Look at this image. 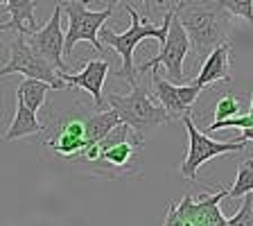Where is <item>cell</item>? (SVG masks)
Instances as JSON below:
<instances>
[{
	"label": "cell",
	"mask_w": 253,
	"mask_h": 226,
	"mask_svg": "<svg viewBox=\"0 0 253 226\" xmlns=\"http://www.w3.org/2000/svg\"><path fill=\"white\" fill-rule=\"evenodd\" d=\"M181 122L188 129L190 136V147H188V156L181 163V177H185L188 181L197 179V172L204 163H208L211 158L221 156V154H231V152H242L247 147V140H235V142H224V140H212L211 136H206L204 132L197 129V125L192 122V116H183Z\"/></svg>",
	"instance_id": "52a82bcc"
},
{
	"label": "cell",
	"mask_w": 253,
	"mask_h": 226,
	"mask_svg": "<svg viewBox=\"0 0 253 226\" xmlns=\"http://www.w3.org/2000/svg\"><path fill=\"white\" fill-rule=\"evenodd\" d=\"M47 90H54L47 82H41V79H34V77H25L21 84H18V89H16V100H21L23 104H27L32 111L39 113V109L45 104Z\"/></svg>",
	"instance_id": "e0dca14e"
},
{
	"label": "cell",
	"mask_w": 253,
	"mask_h": 226,
	"mask_svg": "<svg viewBox=\"0 0 253 226\" xmlns=\"http://www.w3.org/2000/svg\"><path fill=\"white\" fill-rule=\"evenodd\" d=\"M82 63H84L82 73H66V70H61L59 77L68 86H79V89H84L86 93H90L95 109L102 111L106 104L104 95H102V89H104V79L111 70V61L95 59V61H82Z\"/></svg>",
	"instance_id": "7c38bea8"
},
{
	"label": "cell",
	"mask_w": 253,
	"mask_h": 226,
	"mask_svg": "<svg viewBox=\"0 0 253 226\" xmlns=\"http://www.w3.org/2000/svg\"><path fill=\"white\" fill-rule=\"evenodd\" d=\"M125 11L129 14V18H131V25L126 27V32L118 34V32L109 30V27H102L100 30V41H102L104 47L106 45L113 47V50L122 57V68L116 73V77L126 79L129 86H133V84H138L136 82V70H133V50H136V45L140 41H145V39H158L161 43L165 41L168 30H169V21H172V14H174V7L165 11L163 25H156V23H149L147 18H140L138 11L129 5H125Z\"/></svg>",
	"instance_id": "7a4b0ae2"
},
{
	"label": "cell",
	"mask_w": 253,
	"mask_h": 226,
	"mask_svg": "<svg viewBox=\"0 0 253 226\" xmlns=\"http://www.w3.org/2000/svg\"><path fill=\"white\" fill-rule=\"evenodd\" d=\"M104 100H109V106L118 111L120 120L125 122V125L131 127L140 138L152 134L156 127L169 122L168 111H165L161 104H156V102L149 97L147 89L140 84H133L131 90L125 95L109 93Z\"/></svg>",
	"instance_id": "277c9868"
},
{
	"label": "cell",
	"mask_w": 253,
	"mask_h": 226,
	"mask_svg": "<svg viewBox=\"0 0 253 226\" xmlns=\"http://www.w3.org/2000/svg\"><path fill=\"white\" fill-rule=\"evenodd\" d=\"M140 149L142 138L129 125L120 122L116 129H111L104 140H100V156L88 170L104 177H125L129 172H138Z\"/></svg>",
	"instance_id": "3957f363"
},
{
	"label": "cell",
	"mask_w": 253,
	"mask_h": 226,
	"mask_svg": "<svg viewBox=\"0 0 253 226\" xmlns=\"http://www.w3.org/2000/svg\"><path fill=\"white\" fill-rule=\"evenodd\" d=\"M11 73H21V75H25V77H34V79H41V82H47L54 90H63L68 86L59 77V70L54 68L52 63L47 61V59H43L41 54L27 43L25 34H18V39L9 45V59H7V63L0 68V77L11 75Z\"/></svg>",
	"instance_id": "8992f818"
},
{
	"label": "cell",
	"mask_w": 253,
	"mask_h": 226,
	"mask_svg": "<svg viewBox=\"0 0 253 226\" xmlns=\"http://www.w3.org/2000/svg\"><path fill=\"white\" fill-rule=\"evenodd\" d=\"M34 0H7V11H9V21L0 23V32L5 30H18V34L30 37L32 32L39 30L37 14H34Z\"/></svg>",
	"instance_id": "5bb4252c"
},
{
	"label": "cell",
	"mask_w": 253,
	"mask_h": 226,
	"mask_svg": "<svg viewBox=\"0 0 253 226\" xmlns=\"http://www.w3.org/2000/svg\"><path fill=\"white\" fill-rule=\"evenodd\" d=\"M161 45H163L161 52H158L154 59H149V61L140 63L138 70H140V73H147V70H158L163 66L168 77H169V82H179V84L188 82L183 75V61H185V54H188V50H190V39H188L185 27L181 25V21L176 18V9H174L172 21H169L168 37H165V41L161 43Z\"/></svg>",
	"instance_id": "ba28073f"
},
{
	"label": "cell",
	"mask_w": 253,
	"mask_h": 226,
	"mask_svg": "<svg viewBox=\"0 0 253 226\" xmlns=\"http://www.w3.org/2000/svg\"><path fill=\"white\" fill-rule=\"evenodd\" d=\"M61 11H63L61 5H57L54 14L50 16V21L30 34V45L43 59H47L52 63L59 73L66 70V63H63V41H66V34L61 30Z\"/></svg>",
	"instance_id": "8fae6325"
},
{
	"label": "cell",
	"mask_w": 253,
	"mask_h": 226,
	"mask_svg": "<svg viewBox=\"0 0 253 226\" xmlns=\"http://www.w3.org/2000/svg\"><path fill=\"white\" fill-rule=\"evenodd\" d=\"M118 2H120V0H109V2H106V7H111V9H113V7L118 5ZM142 2H145V18H152V14H154V2H156V0H142Z\"/></svg>",
	"instance_id": "603a6c76"
},
{
	"label": "cell",
	"mask_w": 253,
	"mask_h": 226,
	"mask_svg": "<svg viewBox=\"0 0 253 226\" xmlns=\"http://www.w3.org/2000/svg\"><path fill=\"white\" fill-rule=\"evenodd\" d=\"M120 122L122 120L116 109H102L97 113H88L86 116V138H88V142L104 140L111 129H116Z\"/></svg>",
	"instance_id": "2e32d148"
},
{
	"label": "cell",
	"mask_w": 253,
	"mask_h": 226,
	"mask_svg": "<svg viewBox=\"0 0 253 226\" xmlns=\"http://www.w3.org/2000/svg\"><path fill=\"white\" fill-rule=\"evenodd\" d=\"M174 9L197 57H206L217 45L231 41L233 14L221 5V0H190L179 2Z\"/></svg>",
	"instance_id": "6da1fadb"
},
{
	"label": "cell",
	"mask_w": 253,
	"mask_h": 226,
	"mask_svg": "<svg viewBox=\"0 0 253 226\" xmlns=\"http://www.w3.org/2000/svg\"><path fill=\"white\" fill-rule=\"evenodd\" d=\"M219 82H231V41L221 43L206 54L199 75L192 79V84L201 86V89L219 84Z\"/></svg>",
	"instance_id": "4fadbf2b"
},
{
	"label": "cell",
	"mask_w": 253,
	"mask_h": 226,
	"mask_svg": "<svg viewBox=\"0 0 253 226\" xmlns=\"http://www.w3.org/2000/svg\"><path fill=\"white\" fill-rule=\"evenodd\" d=\"M240 109H242L240 97H237V95H233V93H228V95H224V97H219V100H217L215 118H217V120H224V118L240 116Z\"/></svg>",
	"instance_id": "d6986e66"
},
{
	"label": "cell",
	"mask_w": 253,
	"mask_h": 226,
	"mask_svg": "<svg viewBox=\"0 0 253 226\" xmlns=\"http://www.w3.org/2000/svg\"><path fill=\"white\" fill-rule=\"evenodd\" d=\"M152 84H154V93H156L158 104L168 111L169 120L188 116L192 106L197 104L199 95L204 93V89L197 84H172L169 79H163L158 70H152Z\"/></svg>",
	"instance_id": "30bf717a"
},
{
	"label": "cell",
	"mask_w": 253,
	"mask_h": 226,
	"mask_svg": "<svg viewBox=\"0 0 253 226\" xmlns=\"http://www.w3.org/2000/svg\"><path fill=\"white\" fill-rule=\"evenodd\" d=\"M221 5L233 16H240L244 21L253 23V0H221Z\"/></svg>",
	"instance_id": "7402d4cb"
},
{
	"label": "cell",
	"mask_w": 253,
	"mask_h": 226,
	"mask_svg": "<svg viewBox=\"0 0 253 226\" xmlns=\"http://www.w3.org/2000/svg\"><path fill=\"white\" fill-rule=\"evenodd\" d=\"M0 5H7V0H0ZM0 47H2V43H0Z\"/></svg>",
	"instance_id": "484cf974"
},
{
	"label": "cell",
	"mask_w": 253,
	"mask_h": 226,
	"mask_svg": "<svg viewBox=\"0 0 253 226\" xmlns=\"http://www.w3.org/2000/svg\"><path fill=\"white\" fill-rule=\"evenodd\" d=\"M247 192H253V158H247L237 165V177L233 188L228 190V197L231 199H240Z\"/></svg>",
	"instance_id": "ac0fdd59"
},
{
	"label": "cell",
	"mask_w": 253,
	"mask_h": 226,
	"mask_svg": "<svg viewBox=\"0 0 253 226\" xmlns=\"http://www.w3.org/2000/svg\"><path fill=\"white\" fill-rule=\"evenodd\" d=\"M228 226H253V192H247L242 197V206L228 220Z\"/></svg>",
	"instance_id": "ffe728a7"
},
{
	"label": "cell",
	"mask_w": 253,
	"mask_h": 226,
	"mask_svg": "<svg viewBox=\"0 0 253 226\" xmlns=\"http://www.w3.org/2000/svg\"><path fill=\"white\" fill-rule=\"evenodd\" d=\"M59 5L68 14V32H66V41H63V52L73 54L75 45L79 41H88L97 54L104 52L106 47L100 41V30L111 18L113 9L111 7H106L102 11L88 9V0H66V2H59Z\"/></svg>",
	"instance_id": "5b68a950"
},
{
	"label": "cell",
	"mask_w": 253,
	"mask_h": 226,
	"mask_svg": "<svg viewBox=\"0 0 253 226\" xmlns=\"http://www.w3.org/2000/svg\"><path fill=\"white\" fill-rule=\"evenodd\" d=\"M45 127L39 122L37 118V111H32L27 104H23L21 100H16V113H14V120H11L9 129L7 134L2 136L5 142L11 140H18V138H25V136H34V134H43Z\"/></svg>",
	"instance_id": "9a60e30c"
},
{
	"label": "cell",
	"mask_w": 253,
	"mask_h": 226,
	"mask_svg": "<svg viewBox=\"0 0 253 226\" xmlns=\"http://www.w3.org/2000/svg\"><path fill=\"white\" fill-rule=\"evenodd\" d=\"M249 116L253 118V95H251V109H249Z\"/></svg>",
	"instance_id": "d4e9b609"
},
{
	"label": "cell",
	"mask_w": 253,
	"mask_h": 226,
	"mask_svg": "<svg viewBox=\"0 0 253 226\" xmlns=\"http://www.w3.org/2000/svg\"><path fill=\"white\" fill-rule=\"evenodd\" d=\"M253 125L251 116H233V118H224V120H215L206 127V132H219V129H231V127H237V129H247V127Z\"/></svg>",
	"instance_id": "44dd1931"
},
{
	"label": "cell",
	"mask_w": 253,
	"mask_h": 226,
	"mask_svg": "<svg viewBox=\"0 0 253 226\" xmlns=\"http://www.w3.org/2000/svg\"><path fill=\"white\" fill-rule=\"evenodd\" d=\"M86 116H88V111L82 104H77L75 109L66 111V113H59L57 125H54L50 138L45 140V145L57 156L75 161L79 156V152L86 145H90L88 138H86Z\"/></svg>",
	"instance_id": "9c48e42d"
},
{
	"label": "cell",
	"mask_w": 253,
	"mask_h": 226,
	"mask_svg": "<svg viewBox=\"0 0 253 226\" xmlns=\"http://www.w3.org/2000/svg\"><path fill=\"white\" fill-rule=\"evenodd\" d=\"M240 140H253V125L247 127V129H242V136H240Z\"/></svg>",
	"instance_id": "cb8c5ba5"
}]
</instances>
